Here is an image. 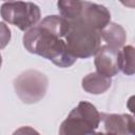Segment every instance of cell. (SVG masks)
<instances>
[{"label": "cell", "instance_id": "277c9868", "mask_svg": "<svg viewBox=\"0 0 135 135\" xmlns=\"http://www.w3.org/2000/svg\"><path fill=\"white\" fill-rule=\"evenodd\" d=\"M0 15L5 22L17 26L23 32L35 26L41 17L38 5L33 2L22 1L4 2L0 8Z\"/></svg>", "mask_w": 135, "mask_h": 135}, {"label": "cell", "instance_id": "7c38bea8", "mask_svg": "<svg viewBox=\"0 0 135 135\" xmlns=\"http://www.w3.org/2000/svg\"><path fill=\"white\" fill-rule=\"evenodd\" d=\"M11 30L9 27L4 23L0 22V50L4 49L8 42L11 41Z\"/></svg>", "mask_w": 135, "mask_h": 135}, {"label": "cell", "instance_id": "30bf717a", "mask_svg": "<svg viewBox=\"0 0 135 135\" xmlns=\"http://www.w3.org/2000/svg\"><path fill=\"white\" fill-rule=\"evenodd\" d=\"M111 84H112L111 78L104 77L98 74L97 72L88 74L86 76L83 77L81 81L82 89L85 92L94 95H99L107 92L111 88Z\"/></svg>", "mask_w": 135, "mask_h": 135}, {"label": "cell", "instance_id": "5b68a950", "mask_svg": "<svg viewBox=\"0 0 135 135\" xmlns=\"http://www.w3.org/2000/svg\"><path fill=\"white\" fill-rule=\"evenodd\" d=\"M47 86V77L37 70H27L14 80L15 91L24 103L40 101L44 97Z\"/></svg>", "mask_w": 135, "mask_h": 135}, {"label": "cell", "instance_id": "8992f818", "mask_svg": "<svg viewBox=\"0 0 135 135\" xmlns=\"http://www.w3.org/2000/svg\"><path fill=\"white\" fill-rule=\"evenodd\" d=\"M75 20H79L92 28L101 32L110 23L111 13L105 6L101 4L82 1L80 14Z\"/></svg>", "mask_w": 135, "mask_h": 135}, {"label": "cell", "instance_id": "9c48e42d", "mask_svg": "<svg viewBox=\"0 0 135 135\" xmlns=\"http://www.w3.org/2000/svg\"><path fill=\"white\" fill-rule=\"evenodd\" d=\"M100 37L101 39H103L107 45L115 50H119L121 46H123L127 40L124 28L120 24L114 22H110L100 32Z\"/></svg>", "mask_w": 135, "mask_h": 135}, {"label": "cell", "instance_id": "ba28073f", "mask_svg": "<svg viewBox=\"0 0 135 135\" xmlns=\"http://www.w3.org/2000/svg\"><path fill=\"white\" fill-rule=\"evenodd\" d=\"M107 133L134 135V118L128 114H100Z\"/></svg>", "mask_w": 135, "mask_h": 135}, {"label": "cell", "instance_id": "52a82bcc", "mask_svg": "<svg viewBox=\"0 0 135 135\" xmlns=\"http://www.w3.org/2000/svg\"><path fill=\"white\" fill-rule=\"evenodd\" d=\"M118 50L112 49L109 45H101L95 54V66L96 72L104 77L112 78L119 72L117 64Z\"/></svg>", "mask_w": 135, "mask_h": 135}, {"label": "cell", "instance_id": "9a60e30c", "mask_svg": "<svg viewBox=\"0 0 135 135\" xmlns=\"http://www.w3.org/2000/svg\"><path fill=\"white\" fill-rule=\"evenodd\" d=\"M1 64H2V57H1V55H0V68H1Z\"/></svg>", "mask_w": 135, "mask_h": 135}, {"label": "cell", "instance_id": "3957f363", "mask_svg": "<svg viewBox=\"0 0 135 135\" xmlns=\"http://www.w3.org/2000/svg\"><path fill=\"white\" fill-rule=\"evenodd\" d=\"M100 120V113L95 105L80 101L62 121L59 135H94Z\"/></svg>", "mask_w": 135, "mask_h": 135}, {"label": "cell", "instance_id": "4fadbf2b", "mask_svg": "<svg viewBox=\"0 0 135 135\" xmlns=\"http://www.w3.org/2000/svg\"><path fill=\"white\" fill-rule=\"evenodd\" d=\"M13 135H40L36 130H34L31 127H21L19 129H17Z\"/></svg>", "mask_w": 135, "mask_h": 135}, {"label": "cell", "instance_id": "8fae6325", "mask_svg": "<svg viewBox=\"0 0 135 135\" xmlns=\"http://www.w3.org/2000/svg\"><path fill=\"white\" fill-rule=\"evenodd\" d=\"M117 64L119 71L126 75H133L135 73L134 65V47L132 45L122 46L117 53Z\"/></svg>", "mask_w": 135, "mask_h": 135}, {"label": "cell", "instance_id": "6da1fadb", "mask_svg": "<svg viewBox=\"0 0 135 135\" xmlns=\"http://www.w3.org/2000/svg\"><path fill=\"white\" fill-rule=\"evenodd\" d=\"M69 30V21L61 16L51 15L23 35V45L32 54L52 61L59 68H69L77 60L68 50L64 37Z\"/></svg>", "mask_w": 135, "mask_h": 135}, {"label": "cell", "instance_id": "7a4b0ae2", "mask_svg": "<svg viewBox=\"0 0 135 135\" xmlns=\"http://www.w3.org/2000/svg\"><path fill=\"white\" fill-rule=\"evenodd\" d=\"M64 40L69 52L76 59L92 57L101 46L100 32L79 20L69 21Z\"/></svg>", "mask_w": 135, "mask_h": 135}, {"label": "cell", "instance_id": "5bb4252c", "mask_svg": "<svg viewBox=\"0 0 135 135\" xmlns=\"http://www.w3.org/2000/svg\"><path fill=\"white\" fill-rule=\"evenodd\" d=\"M94 135H113V134H110V133H102V132H98V133H95Z\"/></svg>", "mask_w": 135, "mask_h": 135}]
</instances>
